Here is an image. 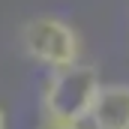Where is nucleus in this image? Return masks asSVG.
Returning a JSON list of instances; mask_svg holds the SVG:
<instances>
[{
    "label": "nucleus",
    "instance_id": "f257e3e1",
    "mask_svg": "<svg viewBox=\"0 0 129 129\" xmlns=\"http://www.w3.org/2000/svg\"><path fill=\"white\" fill-rule=\"evenodd\" d=\"M102 78L99 69L90 63H75L66 69H54L45 81L42 90V111L45 120H60V123H75L81 126V120L90 114L93 99H96Z\"/></svg>",
    "mask_w": 129,
    "mask_h": 129
},
{
    "label": "nucleus",
    "instance_id": "f03ea898",
    "mask_svg": "<svg viewBox=\"0 0 129 129\" xmlns=\"http://www.w3.org/2000/svg\"><path fill=\"white\" fill-rule=\"evenodd\" d=\"M21 45L30 60L51 66V72L75 66L81 57V39L75 27L57 15H36L33 21H27L21 27Z\"/></svg>",
    "mask_w": 129,
    "mask_h": 129
},
{
    "label": "nucleus",
    "instance_id": "7ed1b4c3",
    "mask_svg": "<svg viewBox=\"0 0 129 129\" xmlns=\"http://www.w3.org/2000/svg\"><path fill=\"white\" fill-rule=\"evenodd\" d=\"M87 117L93 129H129V84H102Z\"/></svg>",
    "mask_w": 129,
    "mask_h": 129
},
{
    "label": "nucleus",
    "instance_id": "20e7f679",
    "mask_svg": "<svg viewBox=\"0 0 129 129\" xmlns=\"http://www.w3.org/2000/svg\"><path fill=\"white\" fill-rule=\"evenodd\" d=\"M36 129H81V126H75V123H60V120H42Z\"/></svg>",
    "mask_w": 129,
    "mask_h": 129
},
{
    "label": "nucleus",
    "instance_id": "39448f33",
    "mask_svg": "<svg viewBox=\"0 0 129 129\" xmlns=\"http://www.w3.org/2000/svg\"><path fill=\"white\" fill-rule=\"evenodd\" d=\"M0 129H6V114H3V108H0Z\"/></svg>",
    "mask_w": 129,
    "mask_h": 129
}]
</instances>
